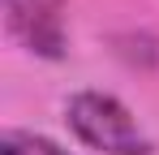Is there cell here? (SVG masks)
<instances>
[{"mask_svg": "<svg viewBox=\"0 0 159 155\" xmlns=\"http://www.w3.org/2000/svg\"><path fill=\"white\" fill-rule=\"evenodd\" d=\"M0 155H69L60 142L30 134V129H4L0 134Z\"/></svg>", "mask_w": 159, "mask_h": 155, "instance_id": "3957f363", "label": "cell"}, {"mask_svg": "<svg viewBox=\"0 0 159 155\" xmlns=\"http://www.w3.org/2000/svg\"><path fill=\"white\" fill-rule=\"evenodd\" d=\"M65 121L82 147L103 155H151V138L125 103L107 91H78L65 103Z\"/></svg>", "mask_w": 159, "mask_h": 155, "instance_id": "6da1fadb", "label": "cell"}, {"mask_svg": "<svg viewBox=\"0 0 159 155\" xmlns=\"http://www.w3.org/2000/svg\"><path fill=\"white\" fill-rule=\"evenodd\" d=\"M4 30L43 60H60L69 43V0H4Z\"/></svg>", "mask_w": 159, "mask_h": 155, "instance_id": "7a4b0ae2", "label": "cell"}]
</instances>
